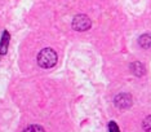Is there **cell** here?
I'll list each match as a JSON object with an SVG mask.
<instances>
[{"label": "cell", "instance_id": "7", "mask_svg": "<svg viewBox=\"0 0 151 132\" xmlns=\"http://www.w3.org/2000/svg\"><path fill=\"white\" fill-rule=\"evenodd\" d=\"M23 132H45V131H44V128L42 126H37V124H31V126H29Z\"/></svg>", "mask_w": 151, "mask_h": 132}, {"label": "cell", "instance_id": "6", "mask_svg": "<svg viewBox=\"0 0 151 132\" xmlns=\"http://www.w3.org/2000/svg\"><path fill=\"white\" fill-rule=\"evenodd\" d=\"M132 69H133V73H134L136 75H142L145 70H143V66L139 64V62H134V64L132 65Z\"/></svg>", "mask_w": 151, "mask_h": 132}, {"label": "cell", "instance_id": "4", "mask_svg": "<svg viewBox=\"0 0 151 132\" xmlns=\"http://www.w3.org/2000/svg\"><path fill=\"white\" fill-rule=\"evenodd\" d=\"M9 39H11L9 33L8 31H4L3 33V38H1V43H0V54L6 53V49H8V46H9Z\"/></svg>", "mask_w": 151, "mask_h": 132}, {"label": "cell", "instance_id": "1", "mask_svg": "<svg viewBox=\"0 0 151 132\" xmlns=\"http://www.w3.org/2000/svg\"><path fill=\"white\" fill-rule=\"evenodd\" d=\"M37 64L43 69H50L57 64V53L52 48H44L37 54Z\"/></svg>", "mask_w": 151, "mask_h": 132}, {"label": "cell", "instance_id": "2", "mask_svg": "<svg viewBox=\"0 0 151 132\" xmlns=\"http://www.w3.org/2000/svg\"><path fill=\"white\" fill-rule=\"evenodd\" d=\"M92 26V21L89 20L88 16L85 15H78L74 17L73 20V27L76 31H87L88 29H91Z\"/></svg>", "mask_w": 151, "mask_h": 132}, {"label": "cell", "instance_id": "8", "mask_svg": "<svg viewBox=\"0 0 151 132\" xmlns=\"http://www.w3.org/2000/svg\"><path fill=\"white\" fill-rule=\"evenodd\" d=\"M143 130H145L146 132H151V115L147 117L145 120H143Z\"/></svg>", "mask_w": 151, "mask_h": 132}, {"label": "cell", "instance_id": "3", "mask_svg": "<svg viewBox=\"0 0 151 132\" xmlns=\"http://www.w3.org/2000/svg\"><path fill=\"white\" fill-rule=\"evenodd\" d=\"M130 104H132V99H130L129 95H125V93L116 96L115 99V105L120 109H127V107L130 106Z\"/></svg>", "mask_w": 151, "mask_h": 132}, {"label": "cell", "instance_id": "9", "mask_svg": "<svg viewBox=\"0 0 151 132\" xmlns=\"http://www.w3.org/2000/svg\"><path fill=\"white\" fill-rule=\"evenodd\" d=\"M109 131H110V132H120L118 124H116L114 120H111V122L109 123Z\"/></svg>", "mask_w": 151, "mask_h": 132}, {"label": "cell", "instance_id": "5", "mask_svg": "<svg viewBox=\"0 0 151 132\" xmlns=\"http://www.w3.org/2000/svg\"><path fill=\"white\" fill-rule=\"evenodd\" d=\"M139 46L143 48H150L151 47V34H145L139 38Z\"/></svg>", "mask_w": 151, "mask_h": 132}]
</instances>
